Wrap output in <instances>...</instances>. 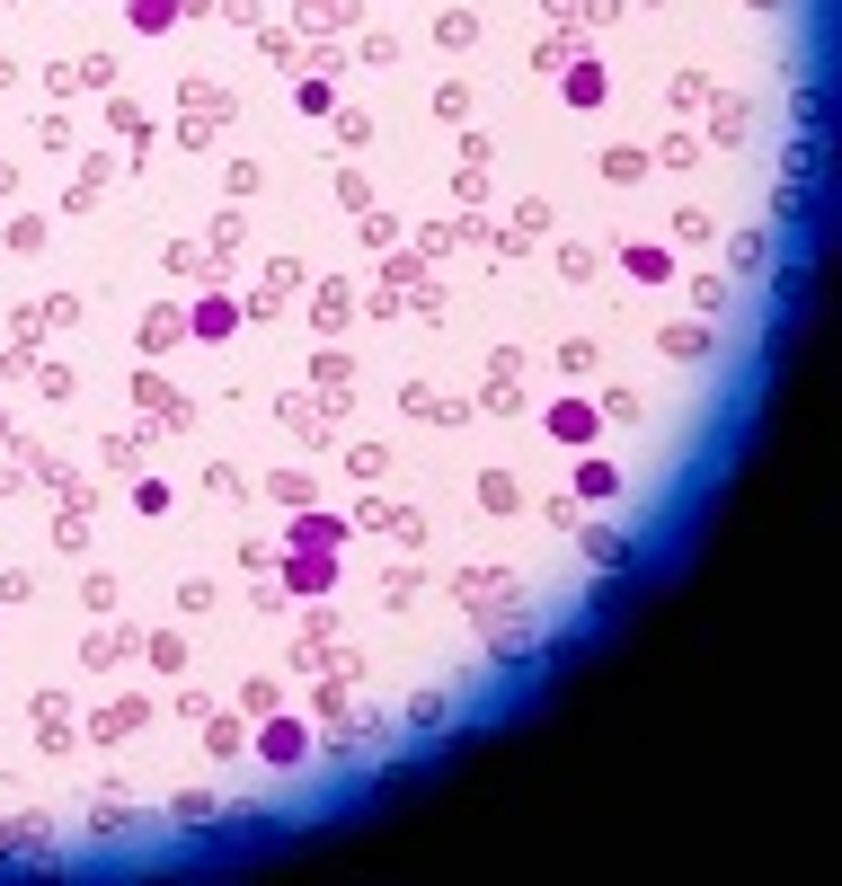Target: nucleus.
<instances>
[{
    "instance_id": "nucleus-1",
    "label": "nucleus",
    "mask_w": 842,
    "mask_h": 886,
    "mask_svg": "<svg viewBox=\"0 0 842 886\" xmlns=\"http://www.w3.org/2000/svg\"><path fill=\"white\" fill-rule=\"evenodd\" d=\"M293 284H311V275H302V257H275V266H266V284L249 293V319H275V311H284V293H293Z\"/></svg>"
},
{
    "instance_id": "nucleus-2",
    "label": "nucleus",
    "mask_w": 842,
    "mask_h": 886,
    "mask_svg": "<svg viewBox=\"0 0 842 886\" xmlns=\"http://www.w3.org/2000/svg\"><path fill=\"white\" fill-rule=\"evenodd\" d=\"M550 435H559V443H594L603 426H594V408H577V399H559V408H550Z\"/></svg>"
},
{
    "instance_id": "nucleus-3",
    "label": "nucleus",
    "mask_w": 842,
    "mask_h": 886,
    "mask_svg": "<svg viewBox=\"0 0 842 886\" xmlns=\"http://www.w3.org/2000/svg\"><path fill=\"white\" fill-rule=\"evenodd\" d=\"M603 178H612V187H630V178H648V151H630V142H621V151H603Z\"/></svg>"
},
{
    "instance_id": "nucleus-4",
    "label": "nucleus",
    "mask_w": 842,
    "mask_h": 886,
    "mask_svg": "<svg viewBox=\"0 0 842 886\" xmlns=\"http://www.w3.org/2000/svg\"><path fill=\"white\" fill-rule=\"evenodd\" d=\"M665 355H674V364H701V355H710V328H665Z\"/></svg>"
},
{
    "instance_id": "nucleus-5",
    "label": "nucleus",
    "mask_w": 842,
    "mask_h": 886,
    "mask_svg": "<svg viewBox=\"0 0 842 886\" xmlns=\"http://www.w3.org/2000/svg\"><path fill=\"white\" fill-rule=\"evenodd\" d=\"M408 718H417V727H444V718H453V692H408Z\"/></svg>"
},
{
    "instance_id": "nucleus-6",
    "label": "nucleus",
    "mask_w": 842,
    "mask_h": 886,
    "mask_svg": "<svg viewBox=\"0 0 842 886\" xmlns=\"http://www.w3.org/2000/svg\"><path fill=\"white\" fill-rule=\"evenodd\" d=\"M266 497H275V506H311V479H302V470H275Z\"/></svg>"
},
{
    "instance_id": "nucleus-7",
    "label": "nucleus",
    "mask_w": 842,
    "mask_h": 886,
    "mask_svg": "<svg viewBox=\"0 0 842 886\" xmlns=\"http://www.w3.org/2000/svg\"><path fill=\"white\" fill-rule=\"evenodd\" d=\"M151 665H160V674H178V665H187V638L160 630V638H151Z\"/></svg>"
},
{
    "instance_id": "nucleus-8",
    "label": "nucleus",
    "mask_w": 842,
    "mask_h": 886,
    "mask_svg": "<svg viewBox=\"0 0 842 886\" xmlns=\"http://www.w3.org/2000/svg\"><path fill=\"white\" fill-rule=\"evenodd\" d=\"M479 497H488V506H497V514H515V497H523V488H515V479H506V470H488V479H479Z\"/></svg>"
},
{
    "instance_id": "nucleus-9",
    "label": "nucleus",
    "mask_w": 842,
    "mask_h": 886,
    "mask_svg": "<svg viewBox=\"0 0 842 886\" xmlns=\"http://www.w3.org/2000/svg\"><path fill=\"white\" fill-rule=\"evenodd\" d=\"M293 754H302V727L275 718V727H266V762H293Z\"/></svg>"
},
{
    "instance_id": "nucleus-10",
    "label": "nucleus",
    "mask_w": 842,
    "mask_h": 886,
    "mask_svg": "<svg viewBox=\"0 0 842 886\" xmlns=\"http://www.w3.org/2000/svg\"><path fill=\"white\" fill-rule=\"evenodd\" d=\"M692 311H701V319L727 311V284H718V275H701V284H692Z\"/></svg>"
},
{
    "instance_id": "nucleus-11",
    "label": "nucleus",
    "mask_w": 842,
    "mask_h": 886,
    "mask_svg": "<svg viewBox=\"0 0 842 886\" xmlns=\"http://www.w3.org/2000/svg\"><path fill=\"white\" fill-rule=\"evenodd\" d=\"M346 311H355V293H346V284H328V293H320V328H346Z\"/></svg>"
},
{
    "instance_id": "nucleus-12",
    "label": "nucleus",
    "mask_w": 842,
    "mask_h": 886,
    "mask_svg": "<svg viewBox=\"0 0 842 886\" xmlns=\"http://www.w3.org/2000/svg\"><path fill=\"white\" fill-rule=\"evenodd\" d=\"M204 745L213 754H240V718H204Z\"/></svg>"
},
{
    "instance_id": "nucleus-13",
    "label": "nucleus",
    "mask_w": 842,
    "mask_h": 886,
    "mask_svg": "<svg viewBox=\"0 0 842 886\" xmlns=\"http://www.w3.org/2000/svg\"><path fill=\"white\" fill-rule=\"evenodd\" d=\"M125 18H133V27H169V18H178V0H133Z\"/></svg>"
},
{
    "instance_id": "nucleus-14",
    "label": "nucleus",
    "mask_w": 842,
    "mask_h": 886,
    "mask_svg": "<svg viewBox=\"0 0 842 886\" xmlns=\"http://www.w3.org/2000/svg\"><path fill=\"white\" fill-rule=\"evenodd\" d=\"M133 718H142V700H107V718H98V736H125Z\"/></svg>"
},
{
    "instance_id": "nucleus-15",
    "label": "nucleus",
    "mask_w": 842,
    "mask_h": 886,
    "mask_svg": "<svg viewBox=\"0 0 842 886\" xmlns=\"http://www.w3.org/2000/svg\"><path fill=\"white\" fill-rule=\"evenodd\" d=\"M559 373H594V337H568V346H559Z\"/></svg>"
},
{
    "instance_id": "nucleus-16",
    "label": "nucleus",
    "mask_w": 842,
    "mask_h": 886,
    "mask_svg": "<svg viewBox=\"0 0 842 886\" xmlns=\"http://www.w3.org/2000/svg\"><path fill=\"white\" fill-rule=\"evenodd\" d=\"M107 116H116V133H142V142H151V116H142V107H133V98H116V107H107Z\"/></svg>"
},
{
    "instance_id": "nucleus-17",
    "label": "nucleus",
    "mask_w": 842,
    "mask_h": 886,
    "mask_svg": "<svg viewBox=\"0 0 842 886\" xmlns=\"http://www.w3.org/2000/svg\"><path fill=\"white\" fill-rule=\"evenodd\" d=\"M311 18H320V27H346L355 9H346V0H311Z\"/></svg>"
}]
</instances>
